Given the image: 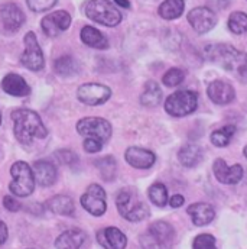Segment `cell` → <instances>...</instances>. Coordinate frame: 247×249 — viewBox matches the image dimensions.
<instances>
[{"mask_svg":"<svg viewBox=\"0 0 247 249\" xmlns=\"http://www.w3.org/2000/svg\"><path fill=\"white\" fill-rule=\"evenodd\" d=\"M54 70L61 77H71L78 72V64L71 55H62L54 62Z\"/></svg>","mask_w":247,"mask_h":249,"instance_id":"cell-28","label":"cell"},{"mask_svg":"<svg viewBox=\"0 0 247 249\" xmlns=\"http://www.w3.org/2000/svg\"><path fill=\"white\" fill-rule=\"evenodd\" d=\"M84 10L88 19L104 26L113 28L122 22V13L110 0H90Z\"/></svg>","mask_w":247,"mask_h":249,"instance_id":"cell-5","label":"cell"},{"mask_svg":"<svg viewBox=\"0 0 247 249\" xmlns=\"http://www.w3.org/2000/svg\"><path fill=\"white\" fill-rule=\"evenodd\" d=\"M213 171L215 178L223 184H237L243 178V168L242 165L236 164L229 167L227 162L221 158L215 160L213 164Z\"/></svg>","mask_w":247,"mask_h":249,"instance_id":"cell-15","label":"cell"},{"mask_svg":"<svg viewBox=\"0 0 247 249\" xmlns=\"http://www.w3.org/2000/svg\"><path fill=\"white\" fill-rule=\"evenodd\" d=\"M207 60L220 64L230 72H236L239 77L247 78V54L236 50L229 44H214L204 50Z\"/></svg>","mask_w":247,"mask_h":249,"instance_id":"cell-2","label":"cell"},{"mask_svg":"<svg viewBox=\"0 0 247 249\" xmlns=\"http://www.w3.org/2000/svg\"><path fill=\"white\" fill-rule=\"evenodd\" d=\"M188 22L197 34H207L217 25V16L210 7H195L188 13Z\"/></svg>","mask_w":247,"mask_h":249,"instance_id":"cell-12","label":"cell"},{"mask_svg":"<svg viewBox=\"0 0 247 249\" xmlns=\"http://www.w3.org/2000/svg\"><path fill=\"white\" fill-rule=\"evenodd\" d=\"M13 121V132L16 139L29 145L35 139H44L48 136V129L42 122L41 116L31 109H17L12 113Z\"/></svg>","mask_w":247,"mask_h":249,"instance_id":"cell-1","label":"cell"},{"mask_svg":"<svg viewBox=\"0 0 247 249\" xmlns=\"http://www.w3.org/2000/svg\"><path fill=\"white\" fill-rule=\"evenodd\" d=\"M3 206L9 212H19L22 209V204L13 196H4L3 197Z\"/></svg>","mask_w":247,"mask_h":249,"instance_id":"cell-38","label":"cell"},{"mask_svg":"<svg viewBox=\"0 0 247 249\" xmlns=\"http://www.w3.org/2000/svg\"><path fill=\"white\" fill-rule=\"evenodd\" d=\"M77 97L87 106H100L112 97V90L99 83H85L78 87Z\"/></svg>","mask_w":247,"mask_h":249,"instance_id":"cell-10","label":"cell"},{"mask_svg":"<svg viewBox=\"0 0 247 249\" xmlns=\"http://www.w3.org/2000/svg\"><path fill=\"white\" fill-rule=\"evenodd\" d=\"M185 80V71L181 68H171L162 77V83L166 87H177Z\"/></svg>","mask_w":247,"mask_h":249,"instance_id":"cell-33","label":"cell"},{"mask_svg":"<svg viewBox=\"0 0 247 249\" xmlns=\"http://www.w3.org/2000/svg\"><path fill=\"white\" fill-rule=\"evenodd\" d=\"M55 157H57V160H58L61 164L68 165V167H71V168L77 167L78 162H80L78 155H77L74 151H71V149H60V151L55 152Z\"/></svg>","mask_w":247,"mask_h":249,"instance_id":"cell-34","label":"cell"},{"mask_svg":"<svg viewBox=\"0 0 247 249\" xmlns=\"http://www.w3.org/2000/svg\"><path fill=\"white\" fill-rule=\"evenodd\" d=\"M47 206L52 213H57L61 216H74V213H75V206H74L72 198L68 196H64V194L51 197L48 200Z\"/></svg>","mask_w":247,"mask_h":249,"instance_id":"cell-25","label":"cell"},{"mask_svg":"<svg viewBox=\"0 0 247 249\" xmlns=\"http://www.w3.org/2000/svg\"><path fill=\"white\" fill-rule=\"evenodd\" d=\"M97 241L104 249H124L127 245V238L123 232L115 226L104 228L97 232Z\"/></svg>","mask_w":247,"mask_h":249,"instance_id":"cell-18","label":"cell"},{"mask_svg":"<svg viewBox=\"0 0 247 249\" xmlns=\"http://www.w3.org/2000/svg\"><path fill=\"white\" fill-rule=\"evenodd\" d=\"M115 1H116V4L122 6L124 9H129L130 7V1L129 0H115Z\"/></svg>","mask_w":247,"mask_h":249,"instance_id":"cell-42","label":"cell"},{"mask_svg":"<svg viewBox=\"0 0 247 249\" xmlns=\"http://www.w3.org/2000/svg\"><path fill=\"white\" fill-rule=\"evenodd\" d=\"M184 7H185L184 0H165L159 6V15L166 20H174L184 13Z\"/></svg>","mask_w":247,"mask_h":249,"instance_id":"cell-27","label":"cell"},{"mask_svg":"<svg viewBox=\"0 0 247 249\" xmlns=\"http://www.w3.org/2000/svg\"><path fill=\"white\" fill-rule=\"evenodd\" d=\"M188 214L191 216L195 226H205L213 222L215 217V212L208 203H194L188 207Z\"/></svg>","mask_w":247,"mask_h":249,"instance_id":"cell-21","label":"cell"},{"mask_svg":"<svg viewBox=\"0 0 247 249\" xmlns=\"http://www.w3.org/2000/svg\"><path fill=\"white\" fill-rule=\"evenodd\" d=\"M12 183L9 184V190L16 197H28L35 190V176L33 170L25 161H17L10 168Z\"/></svg>","mask_w":247,"mask_h":249,"instance_id":"cell-6","label":"cell"},{"mask_svg":"<svg viewBox=\"0 0 247 249\" xmlns=\"http://www.w3.org/2000/svg\"><path fill=\"white\" fill-rule=\"evenodd\" d=\"M81 41L90 48H96V50L109 48V39L106 38V35H103L99 29L93 26H84L81 29Z\"/></svg>","mask_w":247,"mask_h":249,"instance_id":"cell-23","label":"cell"},{"mask_svg":"<svg viewBox=\"0 0 247 249\" xmlns=\"http://www.w3.org/2000/svg\"><path fill=\"white\" fill-rule=\"evenodd\" d=\"M57 1L58 0H26L28 7L32 12H36V13H41V12L52 9L57 4Z\"/></svg>","mask_w":247,"mask_h":249,"instance_id":"cell-36","label":"cell"},{"mask_svg":"<svg viewBox=\"0 0 247 249\" xmlns=\"http://www.w3.org/2000/svg\"><path fill=\"white\" fill-rule=\"evenodd\" d=\"M178 160L185 168H194L202 161V149L195 143L184 145L178 152Z\"/></svg>","mask_w":247,"mask_h":249,"instance_id":"cell-24","label":"cell"},{"mask_svg":"<svg viewBox=\"0 0 247 249\" xmlns=\"http://www.w3.org/2000/svg\"><path fill=\"white\" fill-rule=\"evenodd\" d=\"M82 146H84L85 152H88V154H96V152H100V151L103 149L104 143H103V142H100V141H97V139L85 138V141H84Z\"/></svg>","mask_w":247,"mask_h":249,"instance_id":"cell-37","label":"cell"},{"mask_svg":"<svg viewBox=\"0 0 247 249\" xmlns=\"http://www.w3.org/2000/svg\"><path fill=\"white\" fill-rule=\"evenodd\" d=\"M1 89L4 93L15 96V97H26L31 94V87L25 81V78L19 74L10 72L1 80Z\"/></svg>","mask_w":247,"mask_h":249,"instance_id":"cell-19","label":"cell"},{"mask_svg":"<svg viewBox=\"0 0 247 249\" xmlns=\"http://www.w3.org/2000/svg\"><path fill=\"white\" fill-rule=\"evenodd\" d=\"M124 160L133 168L148 170V168L155 165L156 155L149 149H145V148H140V146H130L124 152Z\"/></svg>","mask_w":247,"mask_h":249,"instance_id":"cell-14","label":"cell"},{"mask_svg":"<svg viewBox=\"0 0 247 249\" xmlns=\"http://www.w3.org/2000/svg\"><path fill=\"white\" fill-rule=\"evenodd\" d=\"M175 239V231L168 222H155L149 225L139 241L143 249H172Z\"/></svg>","mask_w":247,"mask_h":249,"instance_id":"cell-4","label":"cell"},{"mask_svg":"<svg viewBox=\"0 0 247 249\" xmlns=\"http://www.w3.org/2000/svg\"><path fill=\"white\" fill-rule=\"evenodd\" d=\"M192 249H217L215 239L210 233H201L194 239Z\"/></svg>","mask_w":247,"mask_h":249,"instance_id":"cell-35","label":"cell"},{"mask_svg":"<svg viewBox=\"0 0 247 249\" xmlns=\"http://www.w3.org/2000/svg\"><path fill=\"white\" fill-rule=\"evenodd\" d=\"M184 201H185V198H184L181 194H175L174 197L169 198V204H171V207H174V209L181 207V206L184 204Z\"/></svg>","mask_w":247,"mask_h":249,"instance_id":"cell-40","label":"cell"},{"mask_svg":"<svg viewBox=\"0 0 247 249\" xmlns=\"http://www.w3.org/2000/svg\"><path fill=\"white\" fill-rule=\"evenodd\" d=\"M69 25H71V16L65 10H57L54 13H49L41 22L42 31L45 32V35L51 38L58 36L61 32L66 31Z\"/></svg>","mask_w":247,"mask_h":249,"instance_id":"cell-13","label":"cell"},{"mask_svg":"<svg viewBox=\"0 0 247 249\" xmlns=\"http://www.w3.org/2000/svg\"><path fill=\"white\" fill-rule=\"evenodd\" d=\"M7 236H9V231H7V226L4 222L0 220V247L7 241Z\"/></svg>","mask_w":247,"mask_h":249,"instance_id":"cell-41","label":"cell"},{"mask_svg":"<svg viewBox=\"0 0 247 249\" xmlns=\"http://www.w3.org/2000/svg\"><path fill=\"white\" fill-rule=\"evenodd\" d=\"M0 18H1L3 26L10 32L19 31L25 23V13L15 3L3 4L0 7Z\"/></svg>","mask_w":247,"mask_h":249,"instance_id":"cell-17","label":"cell"},{"mask_svg":"<svg viewBox=\"0 0 247 249\" xmlns=\"http://www.w3.org/2000/svg\"><path fill=\"white\" fill-rule=\"evenodd\" d=\"M116 206L119 213L129 222H142L150 214L148 204L139 198L133 188H123L117 193Z\"/></svg>","mask_w":247,"mask_h":249,"instance_id":"cell-3","label":"cell"},{"mask_svg":"<svg viewBox=\"0 0 247 249\" xmlns=\"http://www.w3.org/2000/svg\"><path fill=\"white\" fill-rule=\"evenodd\" d=\"M77 132L84 138L97 139L103 143H106L112 138V124L109 121L103 118H84L78 121Z\"/></svg>","mask_w":247,"mask_h":249,"instance_id":"cell-8","label":"cell"},{"mask_svg":"<svg viewBox=\"0 0 247 249\" xmlns=\"http://www.w3.org/2000/svg\"><path fill=\"white\" fill-rule=\"evenodd\" d=\"M25 51L20 57V62L31 71H41L45 67V57L33 32L25 35Z\"/></svg>","mask_w":247,"mask_h":249,"instance_id":"cell-9","label":"cell"},{"mask_svg":"<svg viewBox=\"0 0 247 249\" xmlns=\"http://www.w3.org/2000/svg\"><path fill=\"white\" fill-rule=\"evenodd\" d=\"M87 235L80 229H69L62 232L55 241L57 249H80L85 242Z\"/></svg>","mask_w":247,"mask_h":249,"instance_id":"cell-22","label":"cell"},{"mask_svg":"<svg viewBox=\"0 0 247 249\" xmlns=\"http://www.w3.org/2000/svg\"><path fill=\"white\" fill-rule=\"evenodd\" d=\"M211 10H223L230 6L231 0H207Z\"/></svg>","mask_w":247,"mask_h":249,"instance_id":"cell-39","label":"cell"},{"mask_svg":"<svg viewBox=\"0 0 247 249\" xmlns=\"http://www.w3.org/2000/svg\"><path fill=\"white\" fill-rule=\"evenodd\" d=\"M81 206L93 216H103L107 210L106 191L99 184H91L81 196Z\"/></svg>","mask_w":247,"mask_h":249,"instance_id":"cell-11","label":"cell"},{"mask_svg":"<svg viewBox=\"0 0 247 249\" xmlns=\"http://www.w3.org/2000/svg\"><path fill=\"white\" fill-rule=\"evenodd\" d=\"M94 164H96L97 170L100 171L101 177H103L106 181H112V180L116 177L117 164H116V160H115L112 155H109V157H103V158L97 160Z\"/></svg>","mask_w":247,"mask_h":249,"instance_id":"cell-29","label":"cell"},{"mask_svg":"<svg viewBox=\"0 0 247 249\" xmlns=\"http://www.w3.org/2000/svg\"><path fill=\"white\" fill-rule=\"evenodd\" d=\"M229 29L236 34L242 35L247 32V15L245 12H234L229 18Z\"/></svg>","mask_w":247,"mask_h":249,"instance_id":"cell-32","label":"cell"},{"mask_svg":"<svg viewBox=\"0 0 247 249\" xmlns=\"http://www.w3.org/2000/svg\"><path fill=\"white\" fill-rule=\"evenodd\" d=\"M207 94L210 100L215 105H229L236 99V91L233 86L223 80H215L210 83L207 89Z\"/></svg>","mask_w":247,"mask_h":249,"instance_id":"cell-16","label":"cell"},{"mask_svg":"<svg viewBox=\"0 0 247 249\" xmlns=\"http://www.w3.org/2000/svg\"><path fill=\"white\" fill-rule=\"evenodd\" d=\"M148 196H149L150 201L155 206H158V207H164L169 201V198H168V190H166V187L164 186L162 183H155V184H152V186L149 187Z\"/></svg>","mask_w":247,"mask_h":249,"instance_id":"cell-31","label":"cell"},{"mask_svg":"<svg viewBox=\"0 0 247 249\" xmlns=\"http://www.w3.org/2000/svg\"><path fill=\"white\" fill-rule=\"evenodd\" d=\"M234 133H236V126H233V124L224 126L211 133V142L218 148H224L230 143Z\"/></svg>","mask_w":247,"mask_h":249,"instance_id":"cell-30","label":"cell"},{"mask_svg":"<svg viewBox=\"0 0 247 249\" xmlns=\"http://www.w3.org/2000/svg\"><path fill=\"white\" fill-rule=\"evenodd\" d=\"M0 124H1V112H0Z\"/></svg>","mask_w":247,"mask_h":249,"instance_id":"cell-44","label":"cell"},{"mask_svg":"<svg viewBox=\"0 0 247 249\" xmlns=\"http://www.w3.org/2000/svg\"><path fill=\"white\" fill-rule=\"evenodd\" d=\"M35 181L42 187H51L57 181V167L48 160H38L33 164Z\"/></svg>","mask_w":247,"mask_h":249,"instance_id":"cell-20","label":"cell"},{"mask_svg":"<svg viewBox=\"0 0 247 249\" xmlns=\"http://www.w3.org/2000/svg\"><path fill=\"white\" fill-rule=\"evenodd\" d=\"M245 157H246V158H247V146H246V148H245Z\"/></svg>","mask_w":247,"mask_h":249,"instance_id":"cell-43","label":"cell"},{"mask_svg":"<svg viewBox=\"0 0 247 249\" xmlns=\"http://www.w3.org/2000/svg\"><path fill=\"white\" fill-rule=\"evenodd\" d=\"M162 102V90L156 81H148L140 96V103L146 107L158 106Z\"/></svg>","mask_w":247,"mask_h":249,"instance_id":"cell-26","label":"cell"},{"mask_svg":"<svg viewBox=\"0 0 247 249\" xmlns=\"http://www.w3.org/2000/svg\"><path fill=\"white\" fill-rule=\"evenodd\" d=\"M198 106V94L191 90H178L172 93L165 102V110L174 118H184L191 115Z\"/></svg>","mask_w":247,"mask_h":249,"instance_id":"cell-7","label":"cell"}]
</instances>
